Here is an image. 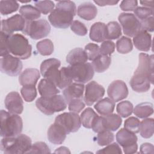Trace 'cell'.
Listing matches in <instances>:
<instances>
[{
    "instance_id": "obj_1",
    "label": "cell",
    "mask_w": 154,
    "mask_h": 154,
    "mask_svg": "<svg viewBox=\"0 0 154 154\" xmlns=\"http://www.w3.org/2000/svg\"><path fill=\"white\" fill-rule=\"evenodd\" d=\"M129 84L132 89L137 93H144L150 89V84H153V55L139 54L138 65Z\"/></svg>"
},
{
    "instance_id": "obj_2",
    "label": "cell",
    "mask_w": 154,
    "mask_h": 154,
    "mask_svg": "<svg viewBox=\"0 0 154 154\" xmlns=\"http://www.w3.org/2000/svg\"><path fill=\"white\" fill-rule=\"evenodd\" d=\"M76 11V5L73 1H59L48 16V20L55 28L65 29L72 24Z\"/></svg>"
},
{
    "instance_id": "obj_3",
    "label": "cell",
    "mask_w": 154,
    "mask_h": 154,
    "mask_svg": "<svg viewBox=\"0 0 154 154\" xmlns=\"http://www.w3.org/2000/svg\"><path fill=\"white\" fill-rule=\"evenodd\" d=\"M32 145L31 138L25 134L16 137H3L1 141V150L7 154L27 153Z\"/></svg>"
},
{
    "instance_id": "obj_4",
    "label": "cell",
    "mask_w": 154,
    "mask_h": 154,
    "mask_svg": "<svg viewBox=\"0 0 154 154\" xmlns=\"http://www.w3.org/2000/svg\"><path fill=\"white\" fill-rule=\"evenodd\" d=\"M0 115L2 137H13L20 134L23 129V122L18 114H11L1 109Z\"/></svg>"
},
{
    "instance_id": "obj_5",
    "label": "cell",
    "mask_w": 154,
    "mask_h": 154,
    "mask_svg": "<svg viewBox=\"0 0 154 154\" xmlns=\"http://www.w3.org/2000/svg\"><path fill=\"white\" fill-rule=\"evenodd\" d=\"M7 48L9 53L21 60H26L31 55L32 46L28 39L20 34L8 36Z\"/></svg>"
},
{
    "instance_id": "obj_6",
    "label": "cell",
    "mask_w": 154,
    "mask_h": 154,
    "mask_svg": "<svg viewBox=\"0 0 154 154\" xmlns=\"http://www.w3.org/2000/svg\"><path fill=\"white\" fill-rule=\"evenodd\" d=\"M36 107L43 114L51 116L55 112L64 110L67 103L61 94H56L51 97H40L35 101Z\"/></svg>"
},
{
    "instance_id": "obj_7",
    "label": "cell",
    "mask_w": 154,
    "mask_h": 154,
    "mask_svg": "<svg viewBox=\"0 0 154 154\" xmlns=\"http://www.w3.org/2000/svg\"><path fill=\"white\" fill-rule=\"evenodd\" d=\"M51 29V26L46 20L38 19L26 22L25 27L22 32L34 40H38L48 36Z\"/></svg>"
},
{
    "instance_id": "obj_8",
    "label": "cell",
    "mask_w": 154,
    "mask_h": 154,
    "mask_svg": "<svg viewBox=\"0 0 154 154\" xmlns=\"http://www.w3.org/2000/svg\"><path fill=\"white\" fill-rule=\"evenodd\" d=\"M116 137L117 142L123 147L125 153L132 154L137 152L138 138L135 134L125 128H122L117 132Z\"/></svg>"
},
{
    "instance_id": "obj_9",
    "label": "cell",
    "mask_w": 154,
    "mask_h": 154,
    "mask_svg": "<svg viewBox=\"0 0 154 154\" xmlns=\"http://www.w3.org/2000/svg\"><path fill=\"white\" fill-rule=\"evenodd\" d=\"M73 81L77 83L84 84L91 80L94 70L91 64L85 63L68 66Z\"/></svg>"
},
{
    "instance_id": "obj_10",
    "label": "cell",
    "mask_w": 154,
    "mask_h": 154,
    "mask_svg": "<svg viewBox=\"0 0 154 154\" xmlns=\"http://www.w3.org/2000/svg\"><path fill=\"white\" fill-rule=\"evenodd\" d=\"M123 33L128 37H134L142 30L139 20L132 13H122L118 17Z\"/></svg>"
},
{
    "instance_id": "obj_11",
    "label": "cell",
    "mask_w": 154,
    "mask_h": 154,
    "mask_svg": "<svg viewBox=\"0 0 154 154\" xmlns=\"http://www.w3.org/2000/svg\"><path fill=\"white\" fill-rule=\"evenodd\" d=\"M54 122L60 125L65 129L67 134L77 132L81 126L79 115L77 113L70 111L59 114L55 117Z\"/></svg>"
},
{
    "instance_id": "obj_12",
    "label": "cell",
    "mask_w": 154,
    "mask_h": 154,
    "mask_svg": "<svg viewBox=\"0 0 154 154\" xmlns=\"http://www.w3.org/2000/svg\"><path fill=\"white\" fill-rule=\"evenodd\" d=\"M0 67L2 73L10 76H16L21 73L23 65L20 59L8 54L1 58Z\"/></svg>"
},
{
    "instance_id": "obj_13",
    "label": "cell",
    "mask_w": 154,
    "mask_h": 154,
    "mask_svg": "<svg viewBox=\"0 0 154 154\" xmlns=\"http://www.w3.org/2000/svg\"><path fill=\"white\" fill-rule=\"evenodd\" d=\"M61 62L59 60L52 58L44 60L40 64V73L42 75L52 82L57 86L59 75V67Z\"/></svg>"
},
{
    "instance_id": "obj_14",
    "label": "cell",
    "mask_w": 154,
    "mask_h": 154,
    "mask_svg": "<svg viewBox=\"0 0 154 154\" xmlns=\"http://www.w3.org/2000/svg\"><path fill=\"white\" fill-rule=\"evenodd\" d=\"M85 87L84 100L88 106H91L100 100L105 94V90L103 87L94 81L89 82Z\"/></svg>"
},
{
    "instance_id": "obj_15",
    "label": "cell",
    "mask_w": 154,
    "mask_h": 154,
    "mask_svg": "<svg viewBox=\"0 0 154 154\" xmlns=\"http://www.w3.org/2000/svg\"><path fill=\"white\" fill-rule=\"evenodd\" d=\"M26 23V20L20 14H16L1 20V31L8 35H12L14 31H22L25 27Z\"/></svg>"
},
{
    "instance_id": "obj_16",
    "label": "cell",
    "mask_w": 154,
    "mask_h": 154,
    "mask_svg": "<svg viewBox=\"0 0 154 154\" xmlns=\"http://www.w3.org/2000/svg\"><path fill=\"white\" fill-rule=\"evenodd\" d=\"M107 94L109 97L114 102L125 99L128 95V88L126 83L122 80L112 81L108 86Z\"/></svg>"
},
{
    "instance_id": "obj_17",
    "label": "cell",
    "mask_w": 154,
    "mask_h": 154,
    "mask_svg": "<svg viewBox=\"0 0 154 154\" xmlns=\"http://www.w3.org/2000/svg\"><path fill=\"white\" fill-rule=\"evenodd\" d=\"M5 108L9 112L20 114L23 110V102L19 93L16 91L10 92L4 100Z\"/></svg>"
},
{
    "instance_id": "obj_18",
    "label": "cell",
    "mask_w": 154,
    "mask_h": 154,
    "mask_svg": "<svg viewBox=\"0 0 154 154\" xmlns=\"http://www.w3.org/2000/svg\"><path fill=\"white\" fill-rule=\"evenodd\" d=\"M67 135V133L65 129L56 122L49 126L47 132L49 141L55 145L62 144L64 141Z\"/></svg>"
},
{
    "instance_id": "obj_19",
    "label": "cell",
    "mask_w": 154,
    "mask_h": 154,
    "mask_svg": "<svg viewBox=\"0 0 154 154\" xmlns=\"http://www.w3.org/2000/svg\"><path fill=\"white\" fill-rule=\"evenodd\" d=\"M85 86L83 84L72 82L66 87L63 91V96L67 103L74 99H82L84 95Z\"/></svg>"
},
{
    "instance_id": "obj_20",
    "label": "cell",
    "mask_w": 154,
    "mask_h": 154,
    "mask_svg": "<svg viewBox=\"0 0 154 154\" xmlns=\"http://www.w3.org/2000/svg\"><path fill=\"white\" fill-rule=\"evenodd\" d=\"M133 42L138 50L148 52L152 46V36L149 32L141 30L133 37Z\"/></svg>"
},
{
    "instance_id": "obj_21",
    "label": "cell",
    "mask_w": 154,
    "mask_h": 154,
    "mask_svg": "<svg viewBox=\"0 0 154 154\" xmlns=\"http://www.w3.org/2000/svg\"><path fill=\"white\" fill-rule=\"evenodd\" d=\"M40 77V72L35 68H27L19 75V82L22 86H35Z\"/></svg>"
},
{
    "instance_id": "obj_22",
    "label": "cell",
    "mask_w": 154,
    "mask_h": 154,
    "mask_svg": "<svg viewBox=\"0 0 154 154\" xmlns=\"http://www.w3.org/2000/svg\"><path fill=\"white\" fill-rule=\"evenodd\" d=\"M89 36L95 42H103L106 40V25L103 22H95L90 27Z\"/></svg>"
},
{
    "instance_id": "obj_23",
    "label": "cell",
    "mask_w": 154,
    "mask_h": 154,
    "mask_svg": "<svg viewBox=\"0 0 154 154\" xmlns=\"http://www.w3.org/2000/svg\"><path fill=\"white\" fill-rule=\"evenodd\" d=\"M38 91L42 97H51L60 93L56 85L46 78L40 80L38 84Z\"/></svg>"
},
{
    "instance_id": "obj_24",
    "label": "cell",
    "mask_w": 154,
    "mask_h": 154,
    "mask_svg": "<svg viewBox=\"0 0 154 154\" xmlns=\"http://www.w3.org/2000/svg\"><path fill=\"white\" fill-rule=\"evenodd\" d=\"M77 14L79 17L84 20H91L97 16V9L91 2H84L78 6Z\"/></svg>"
},
{
    "instance_id": "obj_25",
    "label": "cell",
    "mask_w": 154,
    "mask_h": 154,
    "mask_svg": "<svg viewBox=\"0 0 154 154\" xmlns=\"http://www.w3.org/2000/svg\"><path fill=\"white\" fill-rule=\"evenodd\" d=\"M87 60L88 57L85 51L81 48L71 50L66 56V61L70 66L85 63Z\"/></svg>"
},
{
    "instance_id": "obj_26",
    "label": "cell",
    "mask_w": 154,
    "mask_h": 154,
    "mask_svg": "<svg viewBox=\"0 0 154 154\" xmlns=\"http://www.w3.org/2000/svg\"><path fill=\"white\" fill-rule=\"evenodd\" d=\"M94 108L100 116H107L113 112L115 108V102L109 97H105L97 101Z\"/></svg>"
},
{
    "instance_id": "obj_27",
    "label": "cell",
    "mask_w": 154,
    "mask_h": 154,
    "mask_svg": "<svg viewBox=\"0 0 154 154\" xmlns=\"http://www.w3.org/2000/svg\"><path fill=\"white\" fill-rule=\"evenodd\" d=\"M102 120L104 129L110 131H117L122 123V120L120 116L118 114L112 113L107 116H102Z\"/></svg>"
},
{
    "instance_id": "obj_28",
    "label": "cell",
    "mask_w": 154,
    "mask_h": 154,
    "mask_svg": "<svg viewBox=\"0 0 154 154\" xmlns=\"http://www.w3.org/2000/svg\"><path fill=\"white\" fill-rule=\"evenodd\" d=\"M111 63V58L108 55H99L92 61L91 65L97 73H102L106 70Z\"/></svg>"
},
{
    "instance_id": "obj_29",
    "label": "cell",
    "mask_w": 154,
    "mask_h": 154,
    "mask_svg": "<svg viewBox=\"0 0 154 154\" xmlns=\"http://www.w3.org/2000/svg\"><path fill=\"white\" fill-rule=\"evenodd\" d=\"M19 13L26 22L35 20L41 16L40 12L36 7L29 4L21 6L19 9Z\"/></svg>"
},
{
    "instance_id": "obj_30",
    "label": "cell",
    "mask_w": 154,
    "mask_h": 154,
    "mask_svg": "<svg viewBox=\"0 0 154 154\" xmlns=\"http://www.w3.org/2000/svg\"><path fill=\"white\" fill-rule=\"evenodd\" d=\"M135 116L140 119H146L153 114V104L150 102H143L137 105L133 109Z\"/></svg>"
},
{
    "instance_id": "obj_31",
    "label": "cell",
    "mask_w": 154,
    "mask_h": 154,
    "mask_svg": "<svg viewBox=\"0 0 154 154\" xmlns=\"http://www.w3.org/2000/svg\"><path fill=\"white\" fill-rule=\"evenodd\" d=\"M73 79L67 67H63L60 69L57 87L60 89H64L72 83Z\"/></svg>"
},
{
    "instance_id": "obj_32",
    "label": "cell",
    "mask_w": 154,
    "mask_h": 154,
    "mask_svg": "<svg viewBox=\"0 0 154 154\" xmlns=\"http://www.w3.org/2000/svg\"><path fill=\"white\" fill-rule=\"evenodd\" d=\"M154 120L153 118H146L140 122L139 132L144 138H149L153 135Z\"/></svg>"
},
{
    "instance_id": "obj_33",
    "label": "cell",
    "mask_w": 154,
    "mask_h": 154,
    "mask_svg": "<svg viewBox=\"0 0 154 154\" xmlns=\"http://www.w3.org/2000/svg\"><path fill=\"white\" fill-rule=\"evenodd\" d=\"M98 116L97 114L91 108H85L81 114L80 119L82 126L87 129H91L94 119Z\"/></svg>"
},
{
    "instance_id": "obj_34",
    "label": "cell",
    "mask_w": 154,
    "mask_h": 154,
    "mask_svg": "<svg viewBox=\"0 0 154 154\" xmlns=\"http://www.w3.org/2000/svg\"><path fill=\"white\" fill-rule=\"evenodd\" d=\"M122 35V28L120 25L112 21L106 25V40H111L119 38Z\"/></svg>"
},
{
    "instance_id": "obj_35",
    "label": "cell",
    "mask_w": 154,
    "mask_h": 154,
    "mask_svg": "<svg viewBox=\"0 0 154 154\" xmlns=\"http://www.w3.org/2000/svg\"><path fill=\"white\" fill-rule=\"evenodd\" d=\"M36 48L38 53L43 56L51 55L54 50V43L48 38L38 42L36 45Z\"/></svg>"
},
{
    "instance_id": "obj_36",
    "label": "cell",
    "mask_w": 154,
    "mask_h": 154,
    "mask_svg": "<svg viewBox=\"0 0 154 154\" xmlns=\"http://www.w3.org/2000/svg\"><path fill=\"white\" fill-rule=\"evenodd\" d=\"M116 49L119 53L122 54L130 52L133 49L132 40L129 37L122 36L116 42Z\"/></svg>"
},
{
    "instance_id": "obj_37",
    "label": "cell",
    "mask_w": 154,
    "mask_h": 154,
    "mask_svg": "<svg viewBox=\"0 0 154 154\" xmlns=\"http://www.w3.org/2000/svg\"><path fill=\"white\" fill-rule=\"evenodd\" d=\"M19 7V3L16 1L7 0L0 1V13L2 15H7L16 11Z\"/></svg>"
},
{
    "instance_id": "obj_38",
    "label": "cell",
    "mask_w": 154,
    "mask_h": 154,
    "mask_svg": "<svg viewBox=\"0 0 154 154\" xmlns=\"http://www.w3.org/2000/svg\"><path fill=\"white\" fill-rule=\"evenodd\" d=\"M134 106L132 103L128 100H124L119 102L116 107L118 114L123 118L131 116L133 112Z\"/></svg>"
},
{
    "instance_id": "obj_39",
    "label": "cell",
    "mask_w": 154,
    "mask_h": 154,
    "mask_svg": "<svg viewBox=\"0 0 154 154\" xmlns=\"http://www.w3.org/2000/svg\"><path fill=\"white\" fill-rule=\"evenodd\" d=\"M114 140V134L108 130H104L98 133L97 142L99 146H105L109 144Z\"/></svg>"
},
{
    "instance_id": "obj_40",
    "label": "cell",
    "mask_w": 154,
    "mask_h": 154,
    "mask_svg": "<svg viewBox=\"0 0 154 154\" xmlns=\"http://www.w3.org/2000/svg\"><path fill=\"white\" fill-rule=\"evenodd\" d=\"M20 93L22 97L26 102L33 101L37 94L35 87L32 85L23 86L20 89Z\"/></svg>"
},
{
    "instance_id": "obj_41",
    "label": "cell",
    "mask_w": 154,
    "mask_h": 154,
    "mask_svg": "<svg viewBox=\"0 0 154 154\" xmlns=\"http://www.w3.org/2000/svg\"><path fill=\"white\" fill-rule=\"evenodd\" d=\"M35 7L43 14L51 13L54 9L55 4L52 1H37L34 2Z\"/></svg>"
},
{
    "instance_id": "obj_42",
    "label": "cell",
    "mask_w": 154,
    "mask_h": 154,
    "mask_svg": "<svg viewBox=\"0 0 154 154\" xmlns=\"http://www.w3.org/2000/svg\"><path fill=\"white\" fill-rule=\"evenodd\" d=\"M84 51H85L87 55L88 60L90 61H93L99 55H100V47L98 45L95 43H88L85 46Z\"/></svg>"
},
{
    "instance_id": "obj_43",
    "label": "cell",
    "mask_w": 154,
    "mask_h": 154,
    "mask_svg": "<svg viewBox=\"0 0 154 154\" xmlns=\"http://www.w3.org/2000/svg\"><path fill=\"white\" fill-rule=\"evenodd\" d=\"M51 153L49 146L42 141H38L31 145L27 153Z\"/></svg>"
},
{
    "instance_id": "obj_44",
    "label": "cell",
    "mask_w": 154,
    "mask_h": 154,
    "mask_svg": "<svg viewBox=\"0 0 154 154\" xmlns=\"http://www.w3.org/2000/svg\"><path fill=\"white\" fill-rule=\"evenodd\" d=\"M140 120L135 117H130L125 121L124 128L129 131L137 134L139 132L140 129Z\"/></svg>"
},
{
    "instance_id": "obj_45",
    "label": "cell",
    "mask_w": 154,
    "mask_h": 154,
    "mask_svg": "<svg viewBox=\"0 0 154 154\" xmlns=\"http://www.w3.org/2000/svg\"><path fill=\"white\" fill-rule=\"evenodd\" d=\"M134 15L139 21L146 19L149 17L153 16V10L144 7H137L134 10Z\"/></svg>"
},
{
    "instance_id": "obj_46",
    "label": "cell",
    "mask_w": 154,
    "mask_h": 154,
    "mask_svg": "<svg viewBox=\"0 0 154 154\" xmlns=\"http://www.w3.org/2000/svg\"><path fill=\"white\" fill-rule=\"evenodd\" d=\"M71 30L76 35L80 36L85 35L87 34V28L85 25L79 20H73L70 25Z\"/></svg>"
},
{
    "instance_id": "obj_47",
    "label": "cell",
    "mask_w": 154,
    "mask_h": 154,
    "mask_svg": "<svg viewBox=\"0 0 154 154\" xmlns=\"http://www.w3.org/2000/svg\"><path fill=\"white\" fill-rule=\"evenodd\" d=\"M115 51V43L111 40H105L100 46V53L102 55L109 56Z\"/></svg>"
},
{
    "instance_id": "obj_48",
    "label": "cell",
    "mask_w": 154,
    "mask_h": 154,
    "mask_svg": "<svg viewBox=\"0 0 154 154\" xmlns=\"http://www.w3.org/2000/svg\"><path fill=\"white\" fill-rule=\"evenodd\" d=\"M69 110L70 112L75 113H79L84 108L85 103L82 99H74L70 102L69 103Z\"/></svg>"
},
{
    "instance_id": "obj_49",
    "label": "cell",
    "mask_w": 154,
    "mask_h": 154,
    "mask_svg": "<svg viewBox=\"0 0 154 154\" xmlns=\"http://www.w3.org/2000/svg\"><path fill=\"white\" fill-rule=\"evenodd\" d=\"M96 153H117L122 154V151L117 143H110L105 147L96 152Z\"/></svg>"
},
{
    "instance_id": "obj_50",
    "label": "cell",
    "mask_w": 154,
    "mask_h": 154,
    "mask_svg": "<svg viewBox=\"0 0 154 154\" xmlns=\"http://www.w3.org/2000/svg\"><path fill=\"white\" fill-rule=\"evenodd\" d=\"M138 5V1L135 0H124L120 2V8L125 11H134Z\"/></svg>"
},
{
    "instance_id": "obj_51",
    "label": "cell",
    "mask_w": 154,
    "mask_h": 154,
    "mask_svg": "<svg viewBox=\"0 0 154 154\" xmlns=\"http://www.w3.org/2000/svg\"><path fill=\"white\" fill-rule=\"evenodd\" d=\"M8 35L5 33L1 31V57H4L6 55L9 54V52L7 48V39L8 37Z\"/></svg>"
},
{
    "instance_id": "obj_52",
    "label": "cell",
    "mask_w": 154,
    "mask_h": 154,
    "mask_svg": "<svg viewBox=\"0 0 154 154\" xmlns=\"http://www.w3.org/2000/svg\"><path fill=\"white\" fill-rule=\"evenodd\" d=\"M142 30H144L147 32H153L154 29L153 27V17L151 16L146 19L140 21Z\"/></svg>"
},
{
    "instance_id": "obj_53",
    "label": "cell",
    "mask_w": 154,
    "mask_h": 154,
    "mask_svg": "<svg viewBox=\"0 0 154 154\" xmlns=\"http://www.w3.org/2000/svg\"><path fill=\"white\" fill-rule=\"evenodd\" d=\"M91 129L93 131L96 133H99L102 131H104V128L102 125V116H97L94 120L92 125Z\"/></svg>"
},
{
    "instance_id": "obj_54",
    "label": "cell",
    "mask_w": 154,
    "mask_h": 154,
    "mask_svg": "<svg viewBox=\"0 0 154 154\" xmlns=\"http://www.w3.org/2000/svg\"><path fill=\"white\" fill-rule=\"evenodd\" d=\"M140 150L141 153H153L154 147L151 143H144L141 145Z\"/></svg>"
},
{
    "instance_id": "obj_55",
    "label": "cell",
    "mask_w": 154,
    "mask_h": 154,
    "mask_svg": "<svg viewBox=\"0 0 154 154\" xmlns=\"http://www.w3.org/2000/svg\"><path fill=\"white\" fill-rule=\"evenodd\" d=\"M94 2L99 6L103 7L105 5H114L119 2L118 1H94Z\"/></svg>"
},
{
    "instance_id": "obj_56",
    "label": "cell",
    "mask_w": 154,
    "mask_h": 154,
    "mask_svg": "<svg viewBox=\"0 0 154 154\" xmlns=\"http://www.w3.org/2000/svg\"><path fill=\"white\" fill-rule=\"evenodd\" d=\"M54 153H70L71 152L67 147H64V146H61V147L57 148L55 150Z\"/></svg>"
},
{
    "instance_id": "obj_57",
    "label": "cell",
    "mask_w": 154,
    "mask_h": 154,
    "mask_svg": "<svg viewBox=\"0 0 154 154\" xmlns=\"http://www.w3.org/2000/svg\"><path fill=\"white\" fill-rule=\"evenodd\" d=\"M140 2L141 3V5L144 6V7L153 9V1H140Z\"/></svg>"
}]
</instances>
